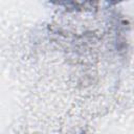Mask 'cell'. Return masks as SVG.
<instances>
[{
    "instance_id": "obj_1",
    "label": "cell",
    "mask_w": 134,
    "mask_h": 134,
    "mask_svg": "<svg viewBox=\"0 0 134 134\" xmlns=\"http://www.w3.org/2000/svg\"><path fill=\"white\" fill-rule=\"evenodd\" d=\"M59 5L65 6L66 8H84L86 6H91L96 0H52Z\"/></svg>"
}]
</instances>
